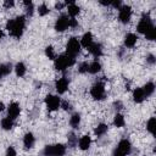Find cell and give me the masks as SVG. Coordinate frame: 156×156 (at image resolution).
Instances as JSON below:
<instances>
[{
  "label": "cell",
  "instance_id": "6da1fadb",
  "mask_svg": "<svg viewBox=\"0 0 156 156\" xmlns=\"http://www.w3.org/2000/svg\"><path fill=\"white\" fill-rule=\"evenodd\" d=\"M26 26V17L18 16L15 20H9L6 23V29L10 32V34L15 38H21L23 29Z\"/></svg>",
  "mask_w": 156,
  "mask_h": 156
},
{
  "label": "cell",
  "instance_id": "7a4b0ae2",
  "mask_svg": "<svg viewBox=\"0 0 156 156\" xmlns=\"http://www.w3.org/2000/svg\"><path fill=\"white\" fill-rule=\"evenodd\" d=\"M74 63V57L66 55H60L58 57L55 58V68L57 71H63L65 68L72 66Z\"/></svg>",
  "mask_w": 156,
  "mask_h": 156
},
{
  "label": "cell",
  "instance_id": "3957f363",
  "mask_svg": "<svg viewBox=\"0 0 156 156\" xmlns=\"http://www.w3.org/2000/svg\"><path fill=\"white\" fill-rule=\"evenodd\" d=\"M66 152V147L62 144H55V145H46L44 149L45 156H63Z\"/></svg>",
  "mask_w": 156,
  "mask_h": 156
},
{
  "label": "cell",
  "instance_id": "277c9868",
  "mask_svg": "<svg viewBox=\"0 0 156 156\" xmlns=\"http://www.w3.org/2000/svg\"><path fill=\"white\" fill-rule=\"evenodd\" d=\"M130 147H132L130 141L127 139H123L118 143L116 150L113 151V156H127L130 151Z\"/></svg>",
  "mask_w": 156,
  "mask_h": 156
},
{
  "label": "cell",
  "instance_id": "5b68a950",
  "mask_svg": "<svg viewBox=\"0 0 156 156\" xmlns=\"http://www.w3.org/2000/svg\"><path fill=\"white\" fill-rule=\"evenodd\" d=\"M66 51H67V55L72 56V57H74L80 51V43L77 40V38H71L68 40L67 46H66Z\"/></svg>",
  "mask_w": 156,
  "mask_h": 156
},
{
  "label": "cell",
  "instance_id": "8992f818",
  "mask_svg": "<svg viewBox=\"0 0 156 156\" xmlns=\"http://www.w3.org/2000/svg\"><path fill=\"white\" fill-rule=\"evenodd\" d=\"M154 26H152V22H151V18L147 16V15H144L143 17H141V20H140V22L138 23V26H136V29H138V32L139 33H143V34H145L149 29H151Z\"/></svg>",
  "mask_w": 156,
  "mask_h": 156
},
{
  "label": "cell",
  "instance_id": "52a82bcc",
  "mask_svg": "<svg viewBox=\"0 0 156 156\" xmlns=\"http://www.w3.org/2000/svg\"><path fill=\"white\" fill-rule=\"evenodd\" d=\"M91 96L95 100H102L105 98V88L102 83H96L95 85H93L91 90H90Z\"/></svg>",
  "mask_w": 156,
  "mask_h": 156
},
{
  "label": "cell",
  "instance_id": "ba28073f",
  "mask_svg": "<svg viewBox=\"0 0 156 156\" xmlns=\"http://www.w3.org/2000/svg\"><path fill=\"white\" fill-rule=\"evenodd\" d=\"M45 104H46V107H48L49 111H55V110H57L60 107L61 101L55 95H48L45 98Z\"/></svg>",
  "mask_w": 156,
  "mask_h": 156
},
{
  "label": "cell",
  "instance_id": "9c48e42d",
  "mask_svg": "<svg viewBox=\"0 0 156 156\" xmlns=\"http://www.w3.org/2000/svg\"><path fill=\"white\" fill-rule=\"evenodd\" d=\"M130 16H132V9H130V6L123 5V6L119 7V15H118V17H119V21L122 23H128L129 20H130Z\"/></svg>",
  "mask_w": 156,
  "mask_h": 156
},
{
  "label": "cell",
  "instance_id": "30bf717a",
  "mask_svg": "<svg viewBox=\"0 0 156 156\" xmlns=\"http://www.w3.org/2000/svg\"><path fill=\"white\" fill-rule=\"evenodd\" d=\"M68 22H69L68 17H67L66 15H61V16L56 20L55 29H56L57 32H63V30H66L67 27H68Z\"/></svg>",
  "mask_w": 156,
  "mask_h": 156
},
{
  "label": "cell",
  "instance_id": "8fae6325",
  "mask_svg": "<svg viewBox=\"0 0 156 156\" xmlns=\"http://www.w3.org/2000/svg\"><path fill=\"white\" fill-rule=\"evenodd\" d=\"M55 87H56V90H57L58 94H63L67 90V88H68V80H67V78H65V77L60 78L56 82V85Z\"/></svg>",
  "mask_w": 156,
  "mask_h": 156
},
{
  "label": "cell",
  "instance_id": "7c38bea8",
  "mask_svg": "<svg viewBox=\"0 0 156 156\" xmlns=\"http://www.w3.org/2000/svg\"><path fill=\"white\" fill-rule=\"evenodd\" d=\"M88 50H89L90 54H93V55L96 56V57L102 54V46H101V44H99V43H91V44L89 45Z\"/></svg>",
  "mask_w": 156,
  "mask_h": 156
},
{
  "label": "cell",
  "instance_id": "4fadbf2b",
  "mask_svg": "<svg viewBox=\"0 0 156 156\" xmlns=\"http://www.w3.org/2000/svg\"><path fill=\"white\" fill-rule=\"evenodd\" d=\"M20 106H18V104H16V102H12V104H10V106H9V117L11 118V119H13V118H16L18 115H20Z\"/></svg>",
  "mask_w": 156,
  "mask_h": 156
},
{
  "label": "cell",
  "instance_id": "5bb4252c",
  "mask_svg": "<svg viewBox=\"0 0 156 156\" xmlns=\"http://www.w3.org/2000/svg\"><path fill=\"white\" fill-rule=\"evenodd\" d=\"M136 35L135 34H133V33H128L127 35H126V38H124V45L127 46V48H133L134 45H135V43H136Z\"/></svg>",
  "mask_w": 156,
  "mask_h": 156
},
{
  "label": "cell",
  "instance_id": "9a60e30c",
  "mask_svg": "<svg viewBox=\"0 0 156 156\" xmlns=\"http://www.w3.org/2000/svg\"><path fill=\"white\" fill-rule=\"evenodd\" d=\"M91 144V139L89 135H83L80 139H79V147L82 150H88L89 146Z\"/></svg>",
  "mask_w": 156,
  "mask_h": 156
},
{
  "label": "cell",
  "instance_id": "2e32d148",
  "mask_svg": "<svg viewBox=\"0 0 156 156\" xmlns=\"http://www.w3.org/2000/svg\"><path fill=\"white\" fill-rule=\"evenodd\" d=\"M34 141L35 140H34V136H33L32 133H27L23 138V144H24L26 149H32L33 145H34Z\"/></svg>",
  "mask_w": 156,
  "mask_h": 156
},
{
  "label": "cell",
  "instance_id": "e0dca14e",
  "mask_svg": "<svg viewBox=\"0 0 156 156\" xmlns=\"http://www.w3.org/2000/svg\"><path fill=\"white\" fill-rule=\"evenodd\" d=\"M133 99H134V101L135 102H141L144 99H145V95H144V91H143V89L141 88H136L135 90H134V93H133Z\"/></svg>",
  "mask_w": 156,
  "mask_h": 156
},
{
  "label": "cell",
  "instance_id": "ac0fdd59",
  "mask_svg": "<svg viewBox=\"0 0 156 156\" xmlns=\"http://www.w3.org/2000/svg\"><path fill=\"white\" fill-rule=\"evenodd\" d=\"M91 43H93V34H91L90 32H88V33H85V34L83 35L80 45L84 46V48H89V45H90Z\"/></svg>",
  "mask_w": 156,
  "mask_h": 156
},
{
  "label": "cell",
  "instance_id": "d6986e66",
  "mask_svg": "<svg viewBox=\"0 0 156 156\" xmlns=\"http://www.w3.org/2000/svg\"><path fill=\"white\" fill-rule=\"evenodd\" d=\"M141 89H143L145 96H150V95H152V93L155 91V85H154L152 82H149V83H146V84L144 85V88H141Z\"/></svg>",
  "mask_w": 156,
  "mask_h": 156
},
{
  "label": "cell",
  "instance_id": "ffe728a7",
  "mask_svg": "<svg viewBox=\"0 0 156 156\" xmlns=\"http://www.w3.org/2000/svg\"><path fill=\"white\" fill-rule=\"evenodd\" d=\"M11 69H12V67H11V65H9V63H2V65H0V78L7 76V74L11 72Z\"/></svg>",
  "mask_w": 156,
  "mask_h": 156
},
{
  "label": "cell",
  "instance_id": "44dd1931",
  "mask_svg": "<svg viewBox=\"0 0 156 156\" xmlns=\"http://www.w3.org/2000/svg\"><path fill=\"white\" fill-rule=\"evenodd\" d=\"M78 13H79V6L76 5L74 2L73 4H69L68 5V15L72 16V18H74V16L78 15Z\"/></svg>",
  "mask_w": 156,
  "mask_h": 156
},
{
  "label": "cell",
  "instance_id": "7402d4cb",
  "mask_svg": "<svg viewBox=\"0 0 156 156\" xmlns=\"http://www.w3.org/2000/svg\"><path fill=\"white\" fill-rule=\"evenodd\" d=\"M15 71H16V74H17L18 77H23L24 73H26V66H24V63L18 62V63L15 66Z\"/></svg>",
  "mask_w": 156,
  "mask_h": 156
},
{
  "label": "cell",
  "instance_id": "603a6c76",
  "mask_svg": "<svg viewBox=\"0 0 156 156\" xmlns=\"http://www.w3.org/2000/svg\"><path fill=\"white\" fill-rule=\"evenodd\" d=\"M69 123H71V126H72L73 128H78V126H79V123H80V115H79V113L72 115V117H71V119H69Z\"/></svg>",
  "mask_w": 156,
  "mask_h": 156
},
{
  "label": "cell",
  "instance_id": "cb8c5ba5",
  "mask_svg": "<svg viewBox=\"0 0 156 156\" xmlns=\"http://www.w3.org/2000/svg\"><path fill=\"white\" fill-rule=\"evenodd\" d=\"M113 123H115V126H116V127H118V128H121V127H123V126H124V123H126V121H124V117H123L122 115H119V113H117V115L115 116V119H113Z\"/></svg>",
  "mask_w": 156,
  "mask_h": 156
},
{
  "label": "cell",
  "instance_id": "d4e9b609",
  "mask_svg": "<svg viewBox=\"0 0 156 156\" xmlns=\"http://www.w3.org/2000/svg\"><path fill=\"white\" fill-rule=\"evenodd\" d=\"M100 69H101V65L98 61H94V62H91L89 65V69L88 71L90 73H98V72H100Z\"/></svg>",
  "mask_w": 156,
  "mask_h": 156
},
{
  "label": "cell",
  "instance_id": "484cf974",
  "mask_svg": "<svg viewBox=\"0 0 156 156\" xmlns=\"http://www.w3.org/2000/svg\"><path fill=\"white\" fill-rule=\"evenodd\" d=\"M12 126H13V122H12V119H11L10 117H6V118H4V119L1 121V127H2L5 130L11 129Z\"/></svg>",
  "mask_w": 156,
  "mask_h": 156
},
{
  "label": "cell",
  "instance_id": "4316f807",
  "mask_svg": "<svg viewBox=\"0 0 156 156\" xmlns=\"http://www.w3.org/2000/svg\"><path fill=\"white\" fill-rule=\"evenodd\" d=\"M106 130H107V126L104 124V123H101V124H99V126L95 128V134H96V135H102V134L106 133Z\"/></svg>",
  "mask_w": 156,
  "mask_h": 156
},
{
  "label": "cell",
  "instance_id": "83f0119b",
  "mask_svg": "<svg viewBox=\"0 0 156 156\" xmlns=\"http://www.w3.org/2000/svg\"><path fill=\"white\" fill-rule=\"evenodd\" d=\"M155 123H156V119H155L154 117H151V118L149 119V122H147L146 128H147V130H149L151 134H154V133H155Z\"/></svg>",
  "mask_w": 156,
  "mask_h": 156
},
{
  "label": "cell",
  "instance_id": "f1b7e54d",
  "mask_svg": "<svg viewBox=\"0 0 156 156\" xmlns=\"http://www.w3.org/2000/svg\"><path fill=\"white\" fill-rule=\"evenodd\" d=\"M145 37H146V39H149V40H154L155 37H156V29H155V27H152L151 29H149V30L145 33Z\"/></svg>",
  "mask_w": 156,
  "mask_h": 156
},
{
  "label": "cell",
  "instance_id": "f546056e",
  "mask_svg": "<svg viewBox=\"0 0 156 156\" xmlns=\"http://www.w3.org/2000/svg\"><path fill=\"white\" fill-rule=\"evenodd\" d=\"M49 11H50V10L48 9V6H46L45 4H41V5L38 7V12H39L40 16H45V15H48Z\"/></svg>",
  "mask_w": 156,
  "mask_h": 156
},
{
  "label": "cell",
  "instance_id": "4dcf8cb0",
  "mask_svg": "<svg viewBox=\"0 0 156 156\" xmlns=\"http://www.w3.org/2000/svg\"><path fill=\"white\" fill-rule=\"evenodd\" d=\"M45 54H46V56H48L50 60H54V58H55V52H54L52 46H48V48L45 49Z\"/></svg>",
  "mask_w": 156,
  "mask_h": 156
},
{
  "label": "cell",
  "instance_id": "1f68e13d",
  "mask_svg": "<svg viewBox=\"0 0 156 156\" xmlns=\"http://www.w3.org/2000/svg\"><path fill=\"white\" fill-rule=\"evenodd\" d=\"M88 69H89L88 62H82V63L79 65V67H78V71H79L80 73H85V72H88Z\"/></svg>",
  "mask_w": 156,
  "mask_h": 156
},
{
  "label": "cell",
  "instance_id": "d6a6232c",
  "mask_svg": "<svg viewBox=\"0 0 156 156\" xmlns=\"http://www.w3.org/2000/svg\"><path fill=\"white\" fill-rule=\"evenodd\" d=\"M6 156H17V155H16V151H15V149H13L12 146H10V147L6 150Z\"/></svg>",
  "mask_w": 156,
  "mask_h": 156
},
{
  "label": "cell",
  "instance_id": "836d02e7",
  "mask_svg": "<svg viewBox=\"0 0 156 156\" xmlns=\"http://www.w3.org/2000/svg\"><path fill=\"white\" fill-rule=\"evenodd\" d=\"M61 107H62L63 110H66V111H68V110L72 108V107H71V104L67 102V101H62V102H61Z\"/></svg>",
  "mask_w": 156,
  "mask_h": 156
},
{
  "label": "cell",
  "instance_id": "e575fe53",
  "mask_svg": "<svg viewBox=\"0 0 156 156\" xmlns=\"http://www.w3.org/2000/svg\"><path fill=\"white\" fill-rule=\"evenodd\" d=\"M77 26H78V22H77V20H76V18H71V20H69V22H68V27L76 28Z\"/></svg>",
  "mask_w": 156,
  "mask_h": 156
},
{
  "label": "cell",
  "instance_id": "d590c367",
  "mask_svg": "<svg viewBox=\"0 0 156 156\" xmlns=\"http://www.w3.org/2000/svg\"><path fill=\"white\" fill-rule=\"evenodd\" d=\"M13 5H15V2L11 1V0H6V1L4 2V6H5V7H12Z\"/></svg>",
  "mask_w": 156,
  "mask_h": 156
},
{
  "label": "cell",
  "instance_id": "8d00e7d4",
  "mask_svg": "<svg viewBox=\"0 0 156 156\" xmlns=\"http://www.w3.org/2000/svg\"><path fill=\"white\" fill-rule=\"evenodd\" d=\"M27 13L29 16H32V13H33V4H30V5L27 6Z\"/></svg>",
  "mask_w": 156,
  "mask_h": 156
},
{
  "label": "cell",
  "instance_id": "74e56055",
  "mask_svg": "<svg viewBox=\"0 0 156 156\" xmlns=\"http://www.w3.org/2000/svg\"><path fill=\"white\" fill-rule=\"evenodd\" d=\"M146 60H147V62H149V63H155V56H154V55H151V54L147 56V58H146Z\"/></svg>",
  "mask_w": 156,
  "mask_h": 156
},
{
  "label": "cell",
  "instance_id": "f35d334b",
  "mask_svg": "<svg viewBox=\"0 0 156 156\" xmlns=\"http://www.w3.org/2000/svg\"><path fill=\"white\" fill-rule=\"evenodd\" d=\"M113 7H121V1H111V4Z\"/></svg>",
  "mask_w": 156,
  "mask_h": 156
},
{
  "label": "cell",
  "instance_id": "ab89813d",
  "mask_svg": "<svg viewBox=\"0 0 156 156\" xmlns=\"http://www.w3.org/2000/svg\"><path fill=\"white\" fill-rule=\"evenodd\" d=\"M74 140H76L74 135H71V136H69V145H71V146H74Z\"/></svg>",
  "mask_w": 156,
  "mask_h": 156
},
{
  "label": "cell",
  "instance_id": "60d3db41",
  "mask_svg": "<svg viewBox=\"0 0 156 156\" xmlns=\"http://www.w3.org/2000/svg\"><path fill=\"white\" fill-rule=\"evenodd\" d=\"M63 5H65V4H62V2H57V4L55 5V7H56V9H62Z\"/></svg>",
  "mask_w": 156,
  "mask_h": 156
},
{
  "label": "cell",
  "instance_id": "b9f144b4",
  "mask_svg": "<svg viewBox=\"0 0 156 156\" xmlns=\"http://www.w3.org/2000/svg\"><path fill=\"white\" fill-rule=\"evenodd\" d=\"M100 4H101V5L107 6V5H110V4H111V1H100Z\"/></svg>",
  "mask_w": 156,
  "mask_h": 156
},
{
  "label": "cell",
  "instance_id": "7bdbcfd3",
  "mask_svg": "<svg viewBox=\"0 0 156 156\" xmlns=\"http://www.w3.org/2000/svg\"><path fill=\"white\" fill-rule=\"evenodd\" d=\"M4 108H5V105H4L2 102H0V111H2Z\"/></svg>",
  "mask_w": 156,
  "mask_h": 156
},
{
  "label": "cell",
  "instance_id": "ee69618b",
  "mask_svg": "<svg viewBox=\"0 0 156 156\" xmlns=\"http://www.w3.org/2000/svg\"><path fill=\"white\" fill-rule=\"evenodd\" d=\"M2 35H4V32H2V29H0V40H1V38H2Z\"/></svg>",
  "mask_w": 156,
  "mask_h": 156
}]
</instances>
